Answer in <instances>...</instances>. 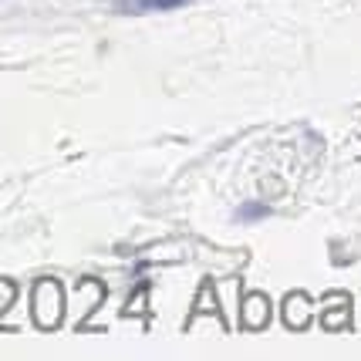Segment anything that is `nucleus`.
I'll use <instances>...</instances> for the list:
<instances>
[{
  "label": "nucleus",
  "mask_w": 361,
  "mask_h": 361,
  "mask_svg": "<svg viewBox=\"0 0 361 361\" xmlns=\"http://www.w3.org/2000/svg\"><path fill=\"white\" fill-rule=\"evenodd\" d=\"M270 321V304H267V298L264 294H250L247 298V304H243V324L250 331H257V328H264Z\"/></svg>",
  "instance_id": "7ed1b4c3"
},
{
  "label": "nucleus",
  "mask_w": 361,
  "mask_h": 361,
  "mask_svg": "<svg viewBox=\"0 0 361 361\" xmlns=\"http://www.w3.org/2000/svg\"><path fill=\"white\" fill-rule=\"evenodd\" d=\"M257 216H267V206L264 203H247L240 209V220H257Z\"/></svg>",
  "instance_id": "20e7f679"
},
{
  "label": "nucleus",
  "mask_w": 361,
  "mask_h": 361,
  "mask_svg": "<svg viewBox=\"0 0 361 361\" xmlns=\"http://www.w3.org/2000/svg\"><path fill=\"white\" fill-rule=\"evenodd\" d=\"M31 311L37 328H58L61 324V311H64V294H61V283L58 281H37L34 287V300H31Z\"/></svg>",
  "instance_id": "f257e3e1"
},
{
  "label": "nucleus",
  "mask_w": 361,
  "mask_h": 361,
  "mask_svg": "<svg viewBox=\"0 0 361 361\" xmlns=\"http://www.w3.org/2000/svg\"><path fill=\"white\" fill-rule=\"evenodd\" d=\"M192 0H115V7L122 14H145V11H176L186 7Z\"/></svg>",
  "instance_id": "f03ea898"
}]
</instances>
